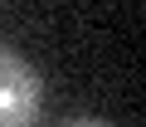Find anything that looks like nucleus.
<instances>
[{
	"instance_id": "1",
	"label": "nucleus",
	"mask_w": 146,
	"mask_h": 127,
	"mask_svg": "<svg viewBox=\"0 0 146 127\" xmlns=\"http://www.w3.org/2000/svg\"><path fill=\"white\" fill-rule=\"evenodd\" d=\"M44 78L10 44H0V127H39Z\"/></svg>"
},
{
	"instance_id": "2",
	"label": "nucleus",
	"mask_w": 146,
	"mask_h": 127,
	"mask_svg": "<svg viewBox=\"0 0 146 127\" xmlns=\"http://www.w3.org/2000/svg\"><path fill=\"white\" fill-rule=\"evenodd\" d=\"M54 127H112L107 117H63V122H54Z\"/></svg>"
}]
</instances>
